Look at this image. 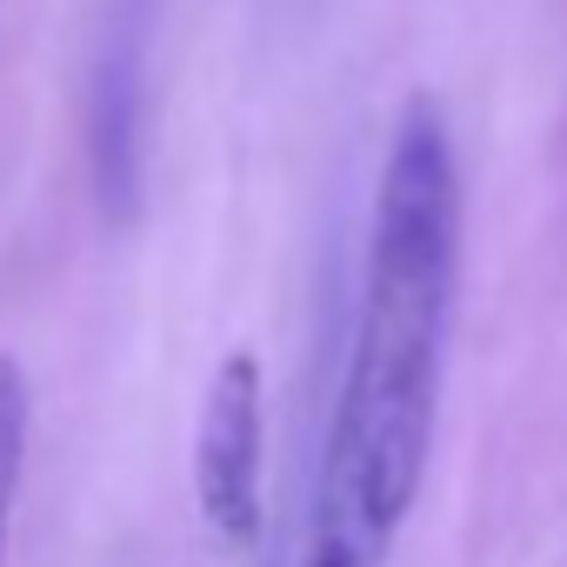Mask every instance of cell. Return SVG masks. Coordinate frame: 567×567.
<instances>
[{"mask_svg":"<svg viewBox=\"0 0 567 567\" xmlns=\"http://www.w3.org/2000/svg\"><path fill=\"white\" fill-rule=\"evenodd\" d=\"M461 288V161L447 114L408 101L368 214L361 301L315 461L295 567H388L434 454Z\"/></svg>","mask_w":567,"mask_h":567,"instance_id":"cell-1","label":"cell"},{"mask_svg":"<svg viewBox=\"0 0 567 567\" xmlns=\"http://www.w3.org/2000/svg\"><path fill=\"white\" fill-rule=\"evenodd\" d=\"M194 501L214 540L247 547L267 527V388L260 361L234 348L194 414Z\"/></svg>","mask_w":567,"mask_h":567,"instance_id":"cell-2","label":"cell"},{"mask_svg":"<svg viewBox=\"0 0 567 567\" xmlns=\"http://www.w3.org/2000/svg\"><path fill=\"white\" fill-rule=\"evenodd\" d=\"M28 441H34V381L14 354H0V567H8V534H14V501L28 474Z\"/></svg>","mask_w":567,"mask_h":567,"instance_id":"cell-3","label":"cell"}]
</instances>
